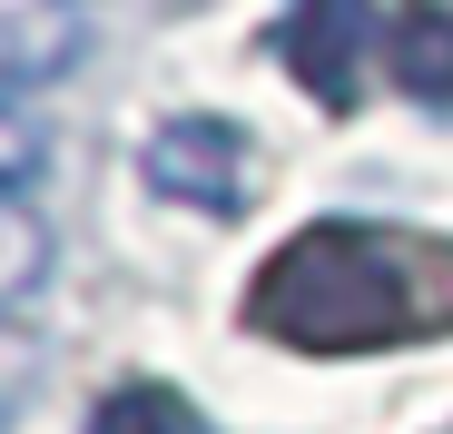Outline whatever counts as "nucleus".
Instances as JSON below:
<instances>
[{"mask_svg": "<svg viewBox=\"0 0 453 434\" xmlns=\"http://www.w3.org/2000/svg\"><path fill=\"white\" fill-rule=\"evenodd\" d=\"M40 276H50V228L20 198H0V306H20Z\"/></svg>", "mask_w": 453, "mask_h": 434, "instance_id": "0eeeda50", "label": "nucleus"}, {"mask_svg": "<svg viewBox=\"0 0 453 434\" xmlns=\"http://www.w3.org/2000/svg\"><path fill=\"white\" fill-rule=\"evenodd\" d=\"M30 178H40V128L11 119V99H0V198H20Z\"/></svg>", "mask_w": 453, "mask_h": 434, "instance_id": "6e6552de", "label": "nucleus"}, {"mask_svg": "<svg viewBox=\"0 0 453 434\" xmlns=\"http://www.w3.org/2000/svg\"><path fill=\"white\" fill-rule=\"evenodd\" d=\"M276 50H286V69L326 109H345L355 80H365V59H374V0H296L286 30H276Z\"/></svg>", "mask_w": 453, "mask_h": 434, "instance_id": "7ed1b4c3", "label": "nucleus"}, {"mask_svg": "<svg viewBox=\"0 0 453 434\" xmlns=\"http://www.w3.org/2000/svg\"><path fill=\"white\" fill-rule=\"evenodd\" d=\"M0 424H11V395H0Z\"/></svg>", "mask_w": 453, "mask_h": 434, "instance_id": "1a4fd4ad", "label": "nucleus"}, {"mask_svg": "<svg viewBox=\"0 0 453 434\" xmlns=\"http://www.w3.org/2000/svg\"><path fill=\"white\" fill-rule=\"evenodd\" d=\"M247 316L306 355H355V345H395L414 326V267L395 237L374 228H306L286 237L257 276Z\"/></svg>", "mask_w": 453, "mask_h": 434, "instance_id": "f257e3e1", "label": "nucleus"}, {"mask_svg": "<svg viewBox=\"0 0 453 434\" xmlns=\"http://www.w3.org/2000/svg\"><path fill=\"white\" fill-rule=\"evenodd\" d=\"M89 50V0H0V99L50 89Z\"/></svg>", "mask_w": 453, "mask_h": 434, "instance_id": "20e7f679", "label": "nucleus"}, {"mask_svg": "<svg viewBox=\"0 0 453 434\" xmlns=\"http://www.w3.org/2000/svg\"><path fill=\"white\" fill-rule=\"evenodd\" d=\"M395 80L414 99H453V11L443 0H404V20H395Z\"/></svg>", "mask_w": 453, "mask_h": 434, "instance_id": "39448f33", "label": "nucleus"}, {"mask_svg": "<svg viewBox=\"0 0 453 434\" xmlns=\"http://www.w3.org/2000/svg\"><path fill=\"white\" fill-rule=\"evenodd\" d=\"M148 188H168L178 207L226 217L247 198V128H226V119H168L158 138H148Z\"/></svg>", "mask_w": 453, "mask_h": 434, "instance_id": "f03ea898", "label": "nucleus"}, {"mask_svg": "<svg viewBox=\"0 0 453 434\" xmlns=\"http://www.w3.org/2000/svg\"><path fill=\"white\" fill-rule=\"evenodd\" d=\"M89 434H197V415H188V395H168V385H119V395H99Z\"/></svg>", "mask_w": 453, "mask_h": 434, "instance_id": "423d86ee", "label": "nucleus"}]
</instances>
